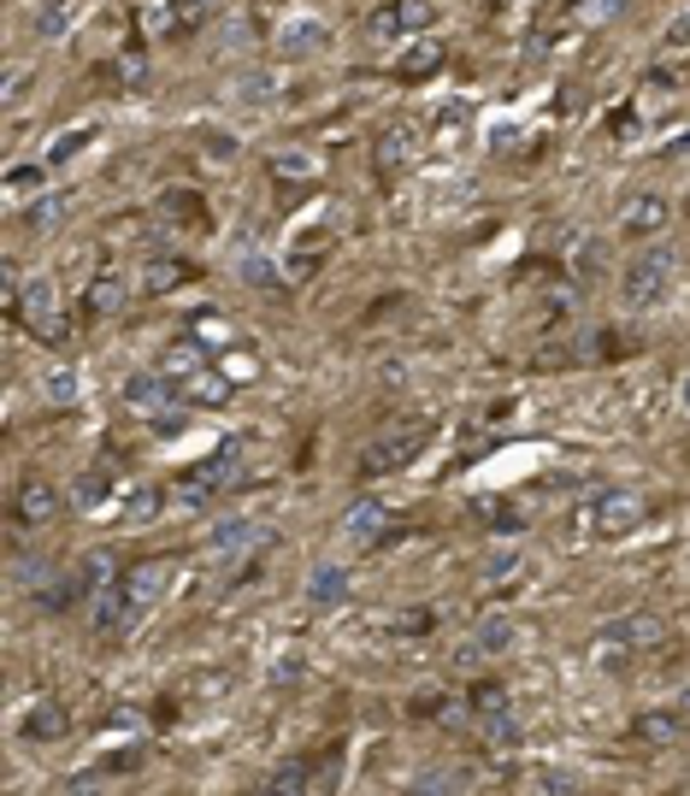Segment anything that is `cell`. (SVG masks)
<instances>
[{
	"mask_svg": "<svg viewBox=\"0 0 690 796\" xmlns=\"http://www.w3.org/2000/svg\"><path fill=\"white\" fill-rule=\"evenodd\" d=\"M171 579H178V566H171V561L136 566L125 584H113V591L95 602V632H100V637H125V632H136V626H148V614L171 596Z\"/></svg>",
	"mask_w": 690,
	"mask_h": 796,
	"instance_id": "obj_1",
	"label": "cell"
},
{
	"mask_svg": "<svg viewBox=\"0 0 690 796\" xmlns=\"http://www.w3.org/2000/svg\"><path fill=\"white\" fill-rule=\"evenodd\" d=\"M672 278H679V254L667 248V242H655L626 266V278H619V301L631 307V314H649V307H661L672 296Z\"/></svg>",
	"mask_w": 690,
	"mask_h": 796,
	"instance_id": "obj_2",
	"label": "cell"
},
{
	"mask_svg": "<svg viewBox=\"0 0 690 796\" xmlns=\"http://www.w3.org/2000/svg\"><path fill=\"white\" fill-rule=\"evenodd\" d=\"M661 637H667L661 614H626V619H614V626L591 644V661L608 667V672H626L637 655H649L655 644H661Z\"/></svg>",
	"mask_w": 690,
	"mask_h": 796,
	"instance_id": "obj_3",
	"label": "cell"
},
{
	"mask_svg": "<svg viewBox=\"0 0 690 796\" xmlns=\"http://www.w3.org/2000/svg\"><path fill=\"white\" fill-rule=\"evenodd\" d=\"M431 443V425L425 420H402L390 431H378V437L360 448V478H384V473H402V466H413L425 455Z\"/></svg>",
	"mask_w": 690,
	"mask_h": 796,
	"instance_id": "obj_4",
	"label": "cell"
},
{
	"mask_svg": "<svg viewBox=\"0 0 690 796\" xmlns=\"http://www.w3.org/2000/svg\"><path fill=\"white\" fill-rule=\"evenodd\" d=\"M573 526L584 538H626L644 526V496L637 490H596L584 508H573Z\"/></svg>",
	"mask_w": 690,
	"mask_h": 796,
	"instance_id": "obj_5",
	"label": "cell"
},
{
	"mask_svg": "<svg viewBox=\"0 0 690 796\" xmlns=\"http://www.w3.org/2000/svg\"><path fill=\"white\" fill-rule=\"evenodd\" d=\"M19 314H24V325H30V331H36L42 342H65V307H60L54 278H24V289H19Z\"/></svg>",
	"mask_w": 690,
	"mask_h": 796,
	"instance_id": "obj_6",
	"label": "cell"
},
{
	"mask_svg": "<svg viewBox=\"0 0 690 796\" xmlns=\"http://www.w3.org/2000/svg\"><path fill=\"white\" fill-rule=\"evenodd\" d=\"M667 219H672V201L661 195V189H637V195L619 201L614 231H619V236H644V242H655V236L667 231Z\"/></svg>",
	"mask_w": 690,
	"mask_h": 796,
	"instance_id": "obj_7",
	"label": "cell"
},
{
	"mask_svg": "<svg viewBox=\"0 0 690 796\" xmlns=\"http://www.w3.org/2000/svg\"><path fill=\"white\" fill-rule=\"evenodd\" d=\"M437 24V7L431 0H390V7L372 12V42H402V36H420V30Z\"/></svg>",
	"mask_w": 690,
	"mask_h": 796,
	"instance_id": "obj_8",
	"label": "cell"
},
{
	"mask_svg": "<svg viewBox=\"0 0 690 796\" xmlns=\"http://www.w3.org/2000/svg\"><path fill=\"white\" fill-rule=\"evenodd\" d=\"M513 644H520V626H513L508 614H490V619H478V632L455 649V661L473 667V661H490V655H513Z\"/></svg>",
	"mask_w": 690,
	"mask_h": 796,
	"instance_id": "obj_9",
	"label": "cell"
},
{
	"mask_svg": "<svg viewBox=\"0 0 690 796\" xmlns=\"http://www.w3.org/2000/svg\"><path fill=\"white\" fill-rule=\"evenodd\" d=\"M206 543H213V555H219V561L243 566V561L254 555V549L266 543V526H261V519H224V526H213V538H206Z\"/></svg>",
	"mask_w": 690,
	"mask_h": 796,
	"instance_id": "obj_10",
	"label": "cell"
},
{
	"mask_svg": "<svg viewBox=\"0 0 690 796\" xmlns=\"http://www.w3.org/2000/svg\"><path fill=\"white\" fill-rule=\"evenodd\" d=\"M60 508H65V496H60L47 478H24L19 496H12V513H19V526H54Z\"/></svg>",
	"mask_w": 690,
	"mask_h": 796,
	"instance_id": "obj_11",
	"label": "cell"
},
{
	"mask_svg": "<svg viewBox=\"0 0 690 796\" xmlns=\"http://www.w3.org/2000/svg\"><path fill=\"white\" fill-rule=\"evenodd\" d=\"M125 407L142 413V420H160V413L183 407V402H178V384H171V378L142 372V378H130V384H125Z\"/></svg>",
	"mask_w": 690,
	"mask_h": 796,
	"instance_id": "obj_12",
	"label": "cell"
},
{
	"mask_svg": "<svg viewBox=\"0 0 690 796\" xmlns=\"http://www.w3.org/2000/svg\"><path fill=\"white\" fill-rule=\"evenodd\" d=\"M325 42H331V30H325V19H314V12H289L278 24V54H289V60L319 54Z\"/></svg>",
	"mask_w": 690,
	"mask_h": 796,
	"instance_id": "obj_13",
	"label": "cell"
},
{
	"mask_svg": "<svg viewBox=\"0 0 690 796\" xmlns=\"http://www.w3.org/2000/svg\"><path fill=\"white\" fill-rule=\"evenodd\" d=\"M342 538L360 543V549L384 543V538H390V508H384V501H354L349 519H342Z\"/></svg>",
	"mask_w": 690,
	"mask_h": 796,
	"instance_id": "obj_14",
	"label": "cell"
},
{
	"mask_svg": "<svg viewBox=\"0 0 690 796\" xmlns=\"http://www.w3.org/2000/svg\"><path fill=\"white\" fill-rule=\"evenodd\" d=\"M195 278V266H189V259H142V266H136V289H142V296H166V289H178V284H189Z\"/></svg>",
	"mask_w": 690,
	"mask_h": 796,
	"instance_id": "obj_15",
	"label": "cell"
},
{
	"mask_svg": "<svg viewBox=\"0 0 690 796\" xmlns=\"http://www.w3.org/2000/svg\"><path fill=\"white\" fill-rule=\"evenodd\" d=\"M690 732V702L679 708H649V714H637V737L644 743H679Z\"/></svg>",
	"mask_w": 690,
	"mask_h": 796,
	"instance_id": "obj_16",
	"label": "cell"
},
{
	"mask_svg": "<svg viewBox=\"0 0 690 796\" xmlns=\"http://www.w3.org/2000/svg\"><path fill=\"white\" fill-rule=\"evenodd\" d=\"M337 785V767H325L319 755L296 761V767H284L278 778H272V790H331Z\"/></svg>",
	"mask_w": 690,
	"mask_h": 796,
	"instance_id": "obj_17",
	"label": "cell"
},
{
	"mask_svg": "<svg viewBox=\"0 0 690 796\" xmlns=\"http://www.w3.org/2000/svg\"><path fill=\"white\" fill-rule=\"evenodd\" d=\"M342 596H349V573L331 566V561H319L314 573H307V602H314V608H337Z\"/></svg>",
	"mask_w": 690,
	"mask_h": 796,
	"instance_id": "obj_18",
	"label": "cell"
},
{
	"mask_svg": "<svg viewBox=\"0 0 690 796\" xmlns=\"http://www.w3.org/2000/svg\"><path fill=\"white\" fill-rule=\"evenodd\" d=\"M65 708L60 702H36V708H24V720H19V732L30 737V743H54L60 732H65Z\"/></svg>",
	"mask_w": 690,
	"mask_h": 796,
	"instance_id": "obj_19",
	"label": "cell"
},
{
	"mask_svg": "<svg viewBox=\"0 0 690 796\" xmlns=\"http://www.w3.org/2000/svg\"><path fill=\"white\" fill-rule=\"evenodd\" d=\"M72 579H77V596H83V602H100V596H107L113 584H118V579H113V561H107V555H83Z\"/></svg>",
	"mask_w": 690,
	"mask_h": 796,
	"instance_id": "obj_20",
	"label": "cell"
},
{
	"mask_svg": "<svg viewBox=\"0 0 690 796\" xmlns=\"http://www.w3.org/2000/svg\"><path fill=\"white\" fill-rule=\"evenodd\" d=\"M42 402H54V407H72L83 402V372L77 367H54V372H42Z\"/></svg>",
	"mask_w": 690,
	"mask_h": 796,
	"instance_id": "obj_21",
	"label": "cell"
},
{
	"mask_svg": "<svg viewBox=\"0 0 690 796\" xmlns=\"http://www.w3.org/2000/svg\"><path fill=\"white\" fill-rule=\"evenodd\" d=\"M125 296H130V284L118 278V272H100V278L89 284V314L107 319V314H118V307H125Z\"/></svg>",
	"mask_w": 690,
	"mask_h": 796,
	"instance_id": "obj_22",
	"label": "cell"
},
{
	"mask_svg": "<svg viewBox=\"0 0 690 796\" xmlns=\"http://www.w3.org/2000/svg\"><path fill=\"white\" fill-rule=\"evenodd\" d=\"M95 136H100V125H72V130H60V136H54V148H47V166H72L77 153L95 142Z\"/></svg>",
	"mask_w": 690,
	"mask_h": 796,
	"instance_id": "obj_23",
	"label": "cell"
},
{
	"mask_svg": "<svg viewBox=\"0 0 690 796\" xmlns=\"http://www.w3.org/2000/svg\"><path fill=\"white\" fill-rule=\"evenodd\" d=\"M42 183H47V171H42V166H12L0 189H7V201H30V195H47Z\"/></svg>",
	"mask_w": 690,
	"mask_h": 796,
	"instance_id": "obj_24",
	"label": "cell"
},
{
	"mask_svg": "<svg viewBox=\"0 0 690 796\" xmlns=\"http://www.w3.org/2000/svg\"><path fill=\"white\" fill-rule=\"evenodd\" d=\"M520 566H526V555H520L513 543L490 549V555H485V584H508V579H520Z\"/></svg>",
	"mask_w": 690,
	"mask_h": 796,
	"instance_id": "obj_25",
	"label": "cell"
},
{
	"mask_svg": "<svg viewBox=\"0 0 690 796\" xmlns=\"http://www.w3.org/2000/svg\"><path fill=\"white\" fill-rule=\"evenodd\" d=\"M160 508H166V501H160V490H153V484H136V490L125 496V519H130V526H148V519H160Z\"/></svg>",
	"mask_w": 690,
	"mask_h": 796,
	"instance_id": "obj_26",
	"label": "cell"
},
{
	"mask_svg": "<svg viewBox=\"0 0 690 796\" xmlns=\"http://www.w3.org/2000/svg\"><path fill=\"white\" fill-rule=\"evenodd\" d=\"M443 65V42H413L402 54V77H431Z\"/></svg>",
	"mask_w": 690,
	"mask_h": 796,
	"instance_id": "obj_27",
	"label": "cell"
},
{
	"mask_svg": "<svg viewBox=\"0 0 690 796\" xmlns=\"http://www.w3.org/2000/svg\"><path fill=\"white\" fill-rule=\"evenodd\" d=\"M478 725H485V737L502 743V750H508V743H520V720H513V702L496 708V714H478Z\"/></svg>",
	"mask_w": 690,
	"mask_h": 796,
	"instance_id": "obj_28",
	"label": "cell"
},
{
	"mask_svg": "<svg viewBox=\"0 0 690 796\" xmlns=\"http://www.w3.org/2000/svg\"><path fill=\"white\" fill-rule=\"evenodd\" d=\"M65 24H72V0H47V7L36 12V36L42 42H60Z\"/></svg>",
	"mask_w": 690,
	"mask_h": 796,
	"instance_id": "obj_29",
	"label": "cell"
},
{
	"mask_svg": "<svg viewBox=\"0 0 690 796\" xmlns=\"http://www.w3.org/2000/svg\"><path fill=\"white\" fill-rule=\"evenodd\" d=\"M107 490H113V484H107V473L95 466V473H83V478L72 484V501H77V508H100V501H107Z\"/></svg>",
	"mask_w": 690,
	"mask_h": 796,
	"instance_id": "obj_30",
	"label": "cell"
},
{
	"mask_svg": "<svg viewBox=\"0 0 690 796\" xmlns=\"http://www.w3.org/2000/svg\"><path fill=\"white\" fill-rule=\"evenodd\" d=\"M189 395H195L201 407H219L224 395H231V384H224V378H213V372H195V378H189Z\"/></svg>",
	"mask_w": 690,
	"mask_h": 796,
	"instance_id": "obj_31",
	"label": "cell"
},
{
	"mask_svg": "<svg viewBox=\"0 0 690 796\" xmlns=\"http://www.w3.org/2000/svg\"><path fill=\"white\" fill-rule=\"evenodd\" d=\"M413 148H420V136H413L407 125H395V130L384 136V166H402V160H407Z\"/></svg>",
	"mask_w": 690,
	"mask_h": 796,
	"instance_id": "obj_32",
	"label": "cell"
},
{
	"mask_svg": "<svg viewBox=\"0 0 690 796\" xmlns=\"http://www.w3.org/2000/svg\"><path fill=\"white\" fill-rule=\"evenodd\" d=\"M60 219H65V201H60V195H47V201L30 206V231H54Z\"/></svg>",
	"mask_w": 690,
	"mask_h": 796,
	"instance_id": "obj_33",
	"label": "cell"
},
{
	"mask_svg": "<svg viewBox=\"0 0 690 796\" xmlns=\"http://www.w3.org/2000/svg\"><path fill=\"white\" fill-rule=\"evenodd\" d=\"M231 95H236V100H254V107H261L266 95H278V83H272L266 72H254V77H243V83H236Z\"/></svg>",
	"mask_w": 690,
	"mask_h": 796,
	"instance_id": "obj_34",
	"label": "cell"
},
{
	"mask_svg": "<svg viewBox=\"0 0 690 796\" xmlns=\"http://www.w3.org/2000/svg\"><path fill=\"white\" fill-rule=\"evenodd\" d=\"M166 367H171V372H183V378H195V372H201V349H189V342H178V349L166 354Z\"/></svg>",
	"mask_w": 690,
	"mask_h": 796,
	"instance_id": "obj_35",
	"label": "cell"
},
{
	"mask_svg": "<svg viewBox=\"0 0 690 796\" xmlns=\"http://www.w3.org/2000/svg\"><path fill=\"white\" fill-rule=\"evenodd\" d=\"M460 125H473V107H467V100H448V107L437 113V130H448V136H455Z\"/></svg>",
	"mask_w": 690,
	"mask_h": 796,
	"instance_id": "obj_36",
	"label": "cell"
},
{
	"mask_svg": "<svg viewBox=\"0 0 690 796\" xmlns=\"http://www.w3.org/2000/svg\"><path fill=\"white\" fill-rule=\"evenodd\" d=\"M573 272H578V278H596V236H578V248H573Z\"/></svg>",
	"mask_w": 690,
	"mask_h": 796,
	"instance_id": "obj_37",
	"label": "cell"
},
{
	"mask_svg": "<svg viewBox=\"0 0 690 796\" xmlns=\"http://www.w3.org/2000/svg\"><path fill=\"white\" fill-rule=\"evenodd\" d=\"M661 42L672 47V54H684V47H690V7H684V12H679V19H672V24H667V36H661Z\"/></svg>",
	"mask_w": 690,
	"mask_h": 796,
	"instance_id": "obj_38",
	"label": "cell"
},
{
	"mask_svg": "<svg viewBox=\"0 0 690 796\" xmlns=\"http://www.w3.org/2000/svg\"><path fill=\"white\" fill-rule=\"evenodd\" d=\"M195 331H201V342H206V349H224V342L236 337V331H231V325H224V319H201Z\"/></svg>",
	"mask_w": 690,
	"mask_h": 796,
	"instance_id": "obj_39",
	"label": "cell"
},
{
	"mask_svg": "<svg viewBox=\"0 0 690 796\" xmlns=\"http://www.w3.org/2000/svg\"><path fill=\"white\" fill-rule=\"evenodd\" d=\"M153 431H160V437H183V431H189V407L160 413V420H153Z\"/></svg>",
	"mask_w": 690,
	"mask_h": 796,
	"instance_id": "obj_40",
	"label": "cell"
},
{
	"mask_svg": "<svg viewBox=\"0 0 690 796\" xmlns=\"http://www.w3.org/2000/svg\"><path fill=\"white\" fill-rule=\"evenodd\" d=\"M431 626H437V614H431V608H407L402 619H395V632H420V637H425Z\"/></svg>",
	"mask_w": 690,
	"mask_h": 796,
	"instance_id": "obj_41",
	"label": "cell"
},
{
	"mask_svg": "<svg viewBox=\"0 0 690 796\" xmlns=\"http://www.w3.org/2000/svg\"><path fill=\"white\" fill-rule=\"evenodd\" d=\"M171 12H178L183 24H195V19H206V12H213V0H171Z\"/></svg>",
	"mask_w": 690,
	"mask_h": 796,
	"instance_id": "obj_42",
	"label": "cell"
},
{
	"mask_svg": "<svg viewBox=\"0 0 690 796\" xmlns=\"http://www.w3.org/2000/svg\"><path fill=\"white\" fill-rule=\"evenodd\" d=\"M584 12H591V19H602V12H619V0H584Z\"/></svg>",
	"mask_w": 690,
	"mask_h": 796,
	"instance_id": "obj_43",
	"label": "cell"
},
{
	"mask_svg": "<svg viewBox=\"0 0 690 796\" xmlns=\"http://www.w3.org/2000/svg\"><path fill=\"white\" fill-rule=\"evenodd\" d=\"M679 402H684V407H690V378H684V390H679Z\"/></svg>",
	"mask_w": 690,
	"mask_h": 796,
	"instance_id": "obj_44",
	"label": "cell"
}]
</instances>
